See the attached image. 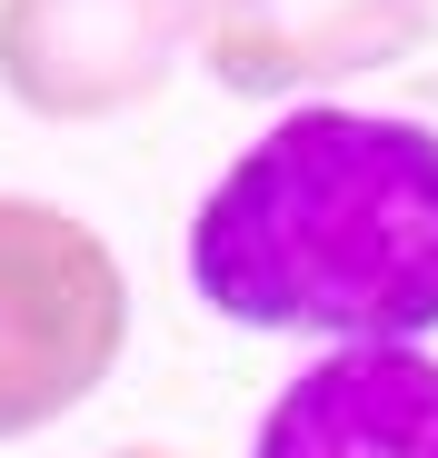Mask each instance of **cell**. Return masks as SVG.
<instances>
[{
	"label": "cell",
	"instance_id": "1",
	"mask_svg": "<svg viewBox=\"0 0 438 458\" xmlns=\"http://www.w3.org/2000/svg\"><path fill=\"white\" fill-rule=\"evenodd\" d=\"M190 289L249 339L418 349L438 329V130L289 110L190 209Z\"/></svg>",
	"mask_w": 438,
	"mask_h": 458
},
{
	"label": "cell",
	"instance_id": "2",
	"mask_svg": "<svg viewBox=\"0 0 438 458\" xmlns=\"http://www.w3.org/2000/svg\"><path fill=\"white\" fill-rule=\"evenodd\" d=\"M120 349H130L120 250L80 209L0 190V448L100 399Z\"/></svg>",
	"mask_w": 438,
	"mask_h": 458
},
{
	"label": "cell",
	"instance_id": "3",
	"mask_svg": "<svg viewBox=\"0 0 438 458\" xmlns=\"http://www.w3.org/2000/svg\"><path fill=\"white\" fill-rule=\"evenodd\" d=\"M199 50V0H0V90L50 130L150 110Z\"/></svg>",
	"mask_w": 438,
	"mask_h": 458
},
{
	"label": "cell",
	"instance_id": "4",
	"mask_svg": "<svg viewBox=\"0 0 438 458\" xmlns=\"http://www.w3.org/2000/svg\"><path fill=\"white\" fill-rule=\"evenodd\" d=\"M438 40V0H199V70L230 100H299L399 70Z\"/></svg>",
	"mask_w": 438,
	"mask_h": 458
},
{
	"label": "cell",
	"instance_id": "5",
	"mask_svg": "<svg viewBox=\"0 0 438 458\" xmlns=\"http://www.w3.org/2000/svg\"><path fill=\"white\" fill-rule=\"evenodd\" d=\"M249 458H438L428 349H329L269 399Z\"/></svg>",
	"mask_w": 438,
	"mask_h": 458
},
{
	"label": "cell",
	"instance_id": "6",
	"mask_svg": "<svg viewBox=\"0 0 438 458\" xmlns=\"http://www.w3.org/2000/svg\"><path fill=\"white\" fill-rule=\"evenodd\" d=\"M100 458H180V448H150V438H139V448H100Z\"/></svg>",
	"mask_w": 438,
	"mask_h": 458
}]
</instances>
